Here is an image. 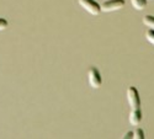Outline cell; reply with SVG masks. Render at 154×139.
I'll return each mask as SVG.
<instances>
[{
  "mask_svg": "<svg viewBox=\"0 0 154 139\" xmlns=\"http://www.w3.org/2000/svg\"><path fill=\"white\" fill-rule=\"evenodd\" d=\"M127 100H128V105H130L131 110H138L140 107V100L138 91L134 86H130L127 90Z\"/></svg>",
  "mask_w": 154,
  "mask_h": 139,
  "instance_id": "6da1fadb",
  "label": "cell"
},
{
  "mask_svg": "<svg viewBox=\"0 0 154 139\" xmlns=\"http://www.w3.org/2000/svg\"><path fill=\"white\" fill-rule=\"evenodd\" d=\"M88 80H89V85H90L93 89H99L101 86V75L99 73V70L95 67H91L88 71Z\"/></svg>",
  "mask_w": 154,
  "mask_h": 139,
  "instance_id": "7a4b0ae2",
  "label": "cell"
},
{
  "mask_svg": "<svg viewBox=\"0 0 154 139\" xmlns=\"http://www.w3.org/2000/svg\"><path fill=\"white\" fill-rule=\"evenodd\" d=\"M79 2V5L86 10L89 14H91V15H99L100 12H101V6L95 3L94 0H78Z\"/></svg>",
  "mask_w": 154,
  "mask_h": 139,
  "instance_id": "3957f363",
  "label": "cell"
},
{
  "mask_svg": "<svg viewBox=\"0 0 154 139\" xmlns=\"http://www.w3.org/2000/svg\"><path fill=\"white\" fill-rule=\"evenodd\" d=\"M125 6V0H109V2L104 3L101 6L102 12H112L121 10Z\"/></svg>",
  "mask_w": 154,
  "mask_h": 139,
  "instance_id": "277c9868",
  "label": "cell"
},
{
  "mask_svg": "<svg viewBox=\"0 0 154 139\" xmlns=\"http://www.w3.org/2000/svg\"><path fill=\"white\" fill-rule=\"evenodd\" d=\"M142 121V113H140L139 108L138 110H131L130 113V123L132 125H138Z\"/></svg>",
  "mask_w": 154,
  "mask_h": 139,
  "instance_id": "5b68a950",
  "label": "cell"
},
{
  "mask_svg": "<svg viewBox=\"0 0 154 139\" xmlns=\"http://www.w3.org/2000/svg\"><path fill=\"white\" fill-rule=\"evenodd\" d=\"M131 3H132V6L138 11L143 10L147 6V0H131Z\"/></svg>",
  "mask_w": 154,
  "mask_h": 139,
  "instance_id": "8992f818",
  "label": "cell"
},
{
  "mask_svg": "<svg viewBox=\"0 0 154 139\" xmlns=\"http://www.w3.org/2000/svg\"><path fill=\"white\" fill-rule=\"evenodd\" d=\"M143 23L146 25L147 27H149L150 30H154V16H144L143 17Z\"/></svg>",
  "mask_w": 154,
  "mask_h": 139,
  "instance_id": "52a82bcc",
  "label": "cell"
},
{
  "mask_svg": "<svg viewBox=\"0 0 154 139\" xmlns=\"http://www.w3.org/2000/svg\"><path fill=\"white\" fill-rule=\"evenodd\" d=\"M146 38H147V41H148L150 44L154 46V30H149V31H147V33H146Z\"/></svg>",
  "mask_w": 154,
  "mask_h": 139,
  "instance_id": "ba28073f",
  "label": "cell"
},
{
  "mask_svg": "<svg viewBox=\"0 0 154 139\" xmlns=\"http://www.w3.org/2000/svg\"><path fill=\"white\" fill-rule=\"evenodd\" d=\"M133 138H134V139H143V138H144V133H143V131L140 129V128L136 129V131L133 132Z\"/></svg>",
  "mask_w": 154,
  "mask_h": 139,
  "instance_id": "9c48e42d",
  "label": "cell"
},
{
  "mask_svg": "<svg viewBox=\"0 0 154 139\" xmlns=\"http://www.w3.org/2000/svg\"><path fill=\"white\" fill-rule=\"evenodd\" d=\"M8 27V21L5 19H0V31H3Z\"/></svg>",
  "mask_w": 154,
  "mask_h": 139,
  "instance_id": "30bf717a",
  "label": "cell"
},
{
  "mask_svg": "<svg viewBox=\"0 0 154 139\" xmlns=\"http://www.w3.org/2000/svg\"><path fill=\"white\" fill-rule=\"evenodd\" d=\"M123 138H133V132H128V133H126V135H125Z\"/></svg>",
  "mask_w": 154,
  "mask_h": 139,
  "instance_id": "8fae6325",
  "label": "cell"
}]
</instances>
